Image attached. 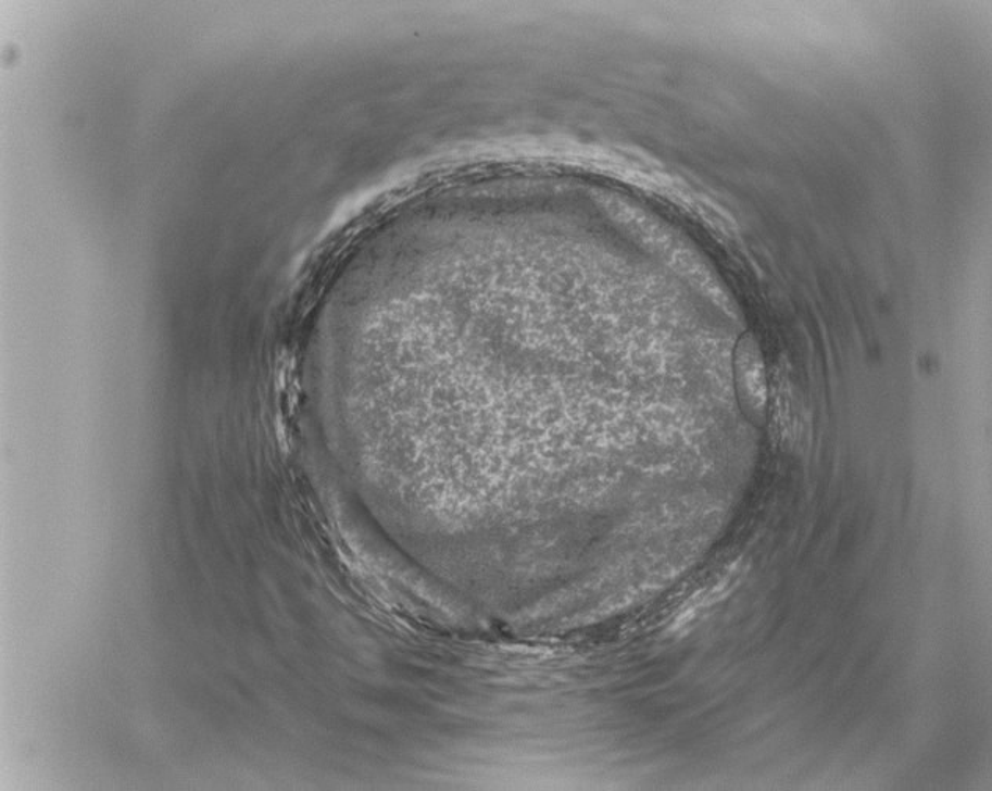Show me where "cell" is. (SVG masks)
<instances>
[{
    "instance_id": "cell-1",
    "label": "cell",
    "mask_w": 992,
    "mask_h": 791,
    "mask_svg": "<svg viewBox=\"0 0 992 791\" xmlns=\"http://www.w3.org/2000/svg\"><path fill=\"white\" fill-rule=\"evenodd\" d=\"M762 371L761 356L754 344H741L738 352V385L744 407L752 412L765 407V379Z\"/></svg>"
}]
</instances>
